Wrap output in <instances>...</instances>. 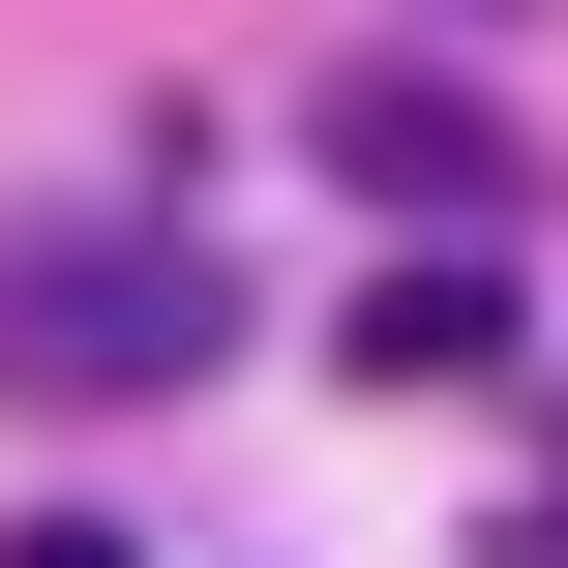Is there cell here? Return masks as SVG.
Here are the masks:
<instances>
[{
  "mask_svg": "<svg viewBox=\"0 0 568 568\" xmlns=\"http://www.w3.org/2000/svg\"><path fill=\"white\" fill-rule=\"evenodd\" d=\"M329 180H359L389 240H509V210H539L509 90H449V60H359V90H329Z\"/></svg>",
  "mask_w": 568,
  "mask_h": 568,
  "instance_id": "obj_2",
  "label": "cell"
},
{
  "mask_svg": "<svg viewBox=\"0 0 568 568\" xmlns=\"http://www.w3.org/2000/svg\"><path fill=\"white\" fill-rule=\"evenodd\" d=\"M479 568H568V479H539V509H509V539H479Z\"/></svg>",
  "mask_w": 568,
  "mask_h": 568,
  "instance_id": "obj_5",
  "label": "cell"
},
{
  "mask_svg": "<svg viewBox=\"0 0 568 568\" xmlns=\"http://www.w3.org/2000/svg\"><path fill=\"white\" fill-rule=\"evenodd\" d=\"M479 30H509V0H479Z\"/></svg>",
  "mask_w": 568,
  "mask_h": 568,
  "instance_id": "obj_6",
  "label": "cell"
},
{
  "mask_svg": "<svg viewBox=\"0 0 568 568\" xmlns=\"http://www.w3.org/2000/svg\"><path fill=\"white\" fill-rule=\"evenodd\" d=\"M329 359H359V389H389V419H419V389H509V359H539V300H509V270H479V240H389V270H359V300H329Z\"/></svg>",
  "mask_w": 568,
  "mask_h": 568,
  "instance_id": "obj_3",
  "label": "cell"
},
{
  "mask_svg": "<svg viewBox=\"0 0 568 568\" xmlns=\"http://www.w3.org/2000/svg\"><path fill=\"white\" fill-rule=\"evenodd\" d=\"M0 568H150V539H120V509H30V539H0Z\"/></svg>",
  "mask_w": 568,
  "mask_h": 568,
  "instance_id": "obj_4",
  "label": "cell"
},
{
  "mask_svg": "<svg viewBox=\"0 0 568 568\" xmlns=\"http://www.w3.org/2000/svg\"><path fill=\"white\" fill-rule=\"evenodd\" d=\"M240 359V270H210V210L150 180V210H60V240H0V389H60V419H150V389H210Z\"/></svg>",
  "mask_w": 568,
  "mask_h": 568,
  "instance_id": "obj_1",
  "label": "cell"
}]
</instances>
